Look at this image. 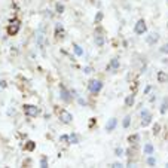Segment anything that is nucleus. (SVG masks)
Returning <instances> with one entry per match:
<instances>
[{"label":"nucleus","mask_w":168,"mask_h":168,"mask_svg":"<svg viewBox=\"0 0 168 168\" xmlns=\"http://www.w3.org/2000/svg\"><path fill=\"white\" fill-rule=\"evenodd\" d=\"M20 28H21V21L18 18H14L9 23V26H8V34L9 36H15V34H18Z\"/></svg>","instance_id":"obj_1"},{"label":"nucleus","mask_w":168,"mask_h":168,"mask_svg":"<svg viewBox=\"0 0 168 168\" xmlns=\"http://www.w3.org/2000/svg\"><path fill=\"white\" fill-rule=\"evenodd\" d=\"M79 104H80V106H85L86 103H85V100H82V98H79Z\"/></svg>","instance_id":"obj_34"},{"label":"nucleus","mask_w":168,"mask_h":168,"mask_svg":"<svg viewBox=\"0 0 168 168\" xmlns=\"http://www.w3.org/2000/svg\"><path fill=\"white\" fill-rule=\"evenodd\" d=\"M161 52L162 54H168V43H165V45L161 46Z\"/></svg>","instance_id":"obj_29"},{"label":"nucleus","mask_w":168,"mask_h":168,"mask_svg":"<svg viewBox=\"0 0 168 168\" xmlns=\"http://www.w3.org/2000/svg\"><path fill=\"white\" fill-rule=\"evenodd\" d=\"M24 149H26L27 152H33V150L36 149V143H34V141H27L26 146H24Z\"/></svg>","instance_id":"obj_15"},{"label":"nucleus","mask_w":168,"mask_h":168,"mask_svg":"<svg viewBox=\"0 0 168 168\" xmlns=\"http://www.w3.org/2000/svg\"><path fill=\"white\" fill-rule=\"evenodd\" d=\"M60 97H61V100H63V101L69 103V101H72V97H73V95H72V92H70V91H67V89H66V86H63V85H61V86H60Z\"/></svg>","instance_id":"obj_7"},{"label":"nucleus","mask_w":168,"mask_h":168,"mask_svg":"<svg viewBox=\"0 0 168 168\" xmlns=\"http://www.w3.org/2000/svg\"><path fill=\"white\" fill-rule=\"evenodd\" d=\"M153 150H155V149H153V144H150V143H147V144L144 146V149H143V152H144L146 155H152Z\"/></svg>","instance_id":"obj_18"},{"label":"nucleus","mask_w":168,"mask_h":168,"mask_svg":"<svg viewBox=\"0 0 168 168\" xmlns=\"http://www.w3.org/2000/svg\"><path fill=\"white\" fill-rule=\"evenodd\" d=\"M119 60L118 58H113L112 61H110V64L107 66V70H119Z\"/></svg>","instance_id":"obj_11"},{"label":"nucleus","mask_w":168,"mask_h":168,"mask_svg":"<svg viewBox=\"0 0 168 168\" xmlns=\"http://www.w3.org/2000/svg\"><path fill=\"white\" fill-rule=\"evenodd\" d=\"M115 155H116V156H122V155H123V149H122V147H116V149H115Z\"/></svg>","instance_id":"obj_27"},{"label":"nucleus","mask_w":168,"mask_h":168,"mask_svg":"<svg viewBox=\"0 0 168 168\" xmlns=\"http://www.w3.org/2000/svg\"><path fill=\"white\" fill-rule=\"evenodd\" d=\"M134 101H135L134 94H129V95H126V98H125V106H126V107H132Z\"/></svg>","instance_id":"obj_12"},{"label":"nucleus","mask_w":168,"mask_h":168,"mask_svg":"<svg viewBox=\"0 0 168 168\" xmlns=\"http://www.w3.org/2000/svg\"><path fill=\"white\" fill-rule=\"evenodd\" d=\"M73 49H75V54H76L77 57H82V55H83V51H82V48H80L79 45L75 43V45H73Z\"/></svg>","instance_id":"obj_20"},{"label":"nucleus","mask_w":168,"mask_h":168,"mask_svg":"<svg viewBox=\"0 0 168 168\" xmlns=\"http://www.w3.org/2000/svg\"><path fill=\"white\" fill-rule=\"evenodd\" d=\"M88 89H89L91 94H95V95H97V94L103 89V82L98 80V79H92V80L88 83Z\"/></svg>","instance_id":"obj_2"},{"label":"nucleus","mask_w":168,"mask_h":168,"mask_svg":"<svg viewBox=\"0 0 168 168\" xmlns=\"http://www.w3.org/2000/svg\"><path fill=\"white\" fill-rule=\"evenodd\" d=\"M36 42H37V45H39V48H43V45H45V34H43V31H37V37H36Z\"/></svg>","instance_id":"obj_10"},{"label":"nucleus","mask_w":168,"mask_h":168,"mask_svg":"<svg viewBox=\"0 0 168 168\" xmlns=\"http://www.w3.org/2000/svg\"><path fill=\"white\" fill-rule=\"evenodd\" d=\"M150 89H152V86H147V88L144 89V94H149V92H150Z\"/></svg>","instance_id":"obj_33"},{"label":"nucleus","mask_w":168,"mask_h":168,"mask_svg":"<svg viewBox=\"0 0 168 168\" xmlns=\"http://www.w3.org/2000/svg\"><path fill=\"white\" fill-rule=\"evenodd\" d=\"M40 167H48V159L46 158H42L40 159Z\"/></svg>","instance_id":"obj_30"},{"label":"nucleus","mask_w":168,"mask_h":168,"mask_svg":"<svg viewBox=\"0 0 168 168\" xmlns=\"http://www.w3.org/2000/svg\"><path fill=\"white\" fill-rule=\"evenodd\" d=\"M64 9H66V8H64V5H63V3H60V2H58V3H55V11H57V14H63V12H64Z\"/></svg>","instance_id":"obj_21"},{"label":"nucleus","mask_w":168,"mask_h":168,"mask_svg":"<svg viewBox=\"0 0 168 168\" xmlns=\"http://www.w3.org/2000/svg\"><path fill=\"white\" fill-rule=\"evenodd\" d=\"M24 113L30 118H36L40 113V110H39V107H36L33 104H24Z\"/></svg>","instance_id":"obj_3"},{"label":"nucleus","mask_w":168,"mask_h":168,"mask_svg":"<svg viewBox=\"0 0 168 168\" xmlns=\"http://www.w3.org/2000/svg\"><path fill=\"white\" fill-rule=\"evenodd\" d=\"M159 131H161V125L159 123H155L153 125V134L156 135V134H159Z\"/></svg>","instance_id":"obj_26"},{"label":"nucleus","mask_w":168,"mask_h":168,"mask_svg":"<svg viewBox=\"0 0 168 168\" xmlns=\"http://www.w3.org/2000/svg\"><path fill=\"white\" fill-rule=\"evenodd\" d=\"M60 141L61 143H69V135H66V134L64 135H60Z\"/></svg>","instance_id":"obj_28"},{"label":"nucleus","mask_w":168,"mask_h":168,"mask_svg":"<svg viewBox=\"0 0 168 168\" xmlns=\"http://www.w3.org/2000/svg\"><path fill=\"white\" fill-rule=\"evenodd\" d=\"M129 123H131V116H125V118H123V122H122V126H123V128H128Z\"/></svg>","instance_id":"obj_23"},{"label":"nucleus","mask_w":168,"mask_h":168,"mask_svg":"<svg viewBox=\"0 0 168 168\" xmlns=\"http://www.w3.org/2000/svg\"><path fill=\"white\" fill-rule=\"evenodd\" d=\"M158 80H159L161 83L167 82V80H168V75H167L165 72H159V73H158Z\"/></svg>","instance_id":"obj_16"},{"label":"nucleus","mask_w":168,"mask_h":168,"mask_svg":"<svg viewBox=\"0 0 168 168\" xmlns=\"http://www.w3.org/2000/svg\"><path fill=\"white\" fill-rule=\"evenodd\" d=\"M116 125H118V119H116V118H110L109 122L106 123V131H107V132H112V131L116 128Z\"/></svg>","instance_id":"obj_8"},{"label":"nucleus","mask_w":168,"mask_h":168,"mask_svg":"<svg viewBox=\"0 0 168 168\" xmlns=\"http://www.w3.org/2000/svg\"><path fill=\"white\" fill-rule=\"evenodd\" d=\"M167 110H168V98H164V101H162V104H161V113L164 115Z\"/></svg>","instance_id":"obj_19"},{"label":"nucleus","mask_w":168,"mask_h":168,"mask_svg":"<svg viewBox=\"0 0 168 168\" xmlns=\"http://www.w3.org/2000/svg\"><path fill=\"white\" fill-rule=\"evenodd\" d=\"M0 86H2V88H6V82H5V80H0Z\"/></svg>","instance_id":"obj_32"},{"label":"nucleus","mask_w":168,"mask_h":168,"mask_svg":"<svg viewBox=\"0 0 168 168\" xmlns=\"http://www.w3.org/2000/svg\"><path fill=\"white\" fill-rule=\"evenodd\" d=\"M103 17H104V15H103V12H97V15H95V20H94V21H95V24L101 23V21H103Z\"/></svg>","instance_id":"obj_24"},{"label":"nucleus","mask_w":168,"mask_h":168,"mask_svg":"<svg viewBox=\"0 0 168 168\" xmlns=\"http://www.w3.org/2000/svg\"><path fill=\"white\" fill-rule=\"evenodd\" d=\"M155 164H156V159H155L153 156H149V158H147V165H150V167H153Z\"/></svg>","instance_id":"obj_25"},{"label":"nucleus","mask_w":168,"mask_h":168,"mask_svg":"<svg viewBox=\"0 0 168 168\" xmlns=\"http://www.w3.org/2000/svg\"><path fill=\"white\" fill-rule=\"evenodd\" d=\"M113 167H122V164H121V162H115Z\"/></svg>","instance_id":"obj_35"},{"label":"nucleus","mask_w":168,"mask_h":168,"mask_svg":"<svg viewBox=\"0 0 168 168\" xmlns=\"http://www.w3.org/2000/svg\"><path fill=\"white\" fill-rule=\"evenodd\" d=\"M146 30H147V26H146V23H144V20H138L137 21V24H135V27H134V31H135V34H144L146 33Z\"/></svg>","instance_id":"obj_5"},{"label":"nucleus","mask_w":168,"mask_h":168,"mask_svg":"<svg viewBox=\"0 0 168 168\" xmlns=\"http://www.w3.org/2000/svg\"><path fill=\"white\" fill-rule=\"evenodd\" d=\"M158 40H159V34H158V33H150V34L146 37V42H147V45H150V46L155 45Z\"/></svg>","instance_id":"obj_9"},{"label":"nucleus","mask_w":168,"mask_h":168,"mask_svg":"<svg viewBox=\"0 0 168 168\" xmlns=\"http://www.w3.org/2000/svg\"><path fill=\"white\" fill-rule=\"evenodd\" d=\"M69 143H72V144H77L79 143V137H77V134H70L69 135Z\"/></svg>","instance_id":"obj_17"},{"label":"nucleus","mask_w":168,"mask_h":168,"mask_svg":"<svg viewBox=\"0 0 168 168\" xmlns=\"http://www.w3.org/2000/svg\"><path fill=\"white\" fill-rule=\"evenodd\" d=\"M150 121H152V115H150V112L149 110H141V126L143 128H146L149 123H150Z\"/></svg>","instance_id":"obj_6"},{"label":"nucleus","mask_w":168,"mask_h":168,"mask_svg":"<svg viewBox=\"0 0 168 168\" xmlns=\"http://www.w3.org/2000/svg\"><path fill=\"white\" fill-rule=\"evenodd\" d=\"M128 141H129V144H134V146H135V144L140 141V135H138V134H132V135L128 137Z\"/></svg>","instance_id":"obj_14"},{"label":"nucleus","mask_w":168,"mask_h":168,"mask_svg":"<svg viewBox=\"0 0 168 168\" xmlns=\"http://www.w3.org/2000/svg\"><path fill=\"white\" fill-rule=\"evenodd\" d=\"M58 118H60V121H61L63 123H70V122L73 121V115H72L70 112L64 110V109H61V110L58 112Z\"/></svg>","instance_id":"obj_4"},{"label":"nucleus","mask_w":168,"mask_h":168,"mask_svg":"<svg viewBox=\"0 0 168 168\" xmlns=\"http://www.w3.org/2000/svg\"><path fill=\"white\" fill-rule=\"evenodd\" d=\"M63 34H64V28H63V26L58 23V24L55 26V36H57V37H63Z\"/></svg>","instance_id":"obj_13"},{"label":"nucleus","mask_w":168,"mask_h":168,"mask_svg":"<svg viewBox=\"0 0 168 168\" xmlns=\"http://www.w3.org/2000/svg\"><path fill=\"white\" fill-rule=\"evenodd\" d=\"M83 72H85L86 75H88V73H91V67H85V69H83Z\"/></svg>","instance_id":"obj_31"},{"label":"nucleus","mask_w":168,"mask_h":168,"mask_svg":"<svg viewBox=\"0 0 168 168\" xmlns=\"http://www.w3.org/2000/svg\"><path fill=\"white\" fill-rule=\"evenodd\" d=\"M95 45L97 46H103L104 45V37L103 36H95Z\"/></svg>","instance_id":"obj_22"}]
</instances>
